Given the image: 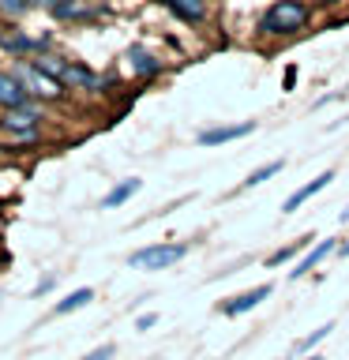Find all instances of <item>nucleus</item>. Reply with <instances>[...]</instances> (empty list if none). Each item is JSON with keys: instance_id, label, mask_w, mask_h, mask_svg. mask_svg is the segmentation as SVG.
<instances>
[{"instance_id": "nucleus-21", "label": "nucleus", "mask_w": 349, "mask_h": 360, "mask_svg": "<svg viewBox=\"0 0 349 360\" xmlns=\"http://www.w3.org/2000/svg\"><path fill=\"white\" fill-rule=\"evenodd\" d=\"M42 4H49V8H61V0H42Z\"/></svg>"}, {"instance_id": "nucleus-9", "label": "nucleus", "mask_w": 349, "mask_h": 360, "mask_svg": "<svg viewBox=\"0 0 349 360\" xmlns=\"http://www.w3.org/2000/svg\"><path fill=\"white\" fill-rule=\"evenodd\" d=\"M139 188H143V180H135V176H132V180H124V184H117L106 199H101V207H120V202H128Z\"/></svg>"}, {"instance_id": "nucleus-13", "label": "nucleus", "mask_w": 349, "mask_h": 360, "mask_svg": "<svg viewBox=\"0 0 349 360\" xmlns=\"http://www.w3.org/2000/svg\"><path fill=\"white\" fill-rule=\"evenodd\" d=\"M90 300H94V292H90V289H75L72 297H68V300H61L53 311H56V315H64V311H75V308H83V304H90Z\"/></svg>"}, {"instance_id": "nucleus-23", "label": "nucleus", "mask_w": 349, "mask_h": 360, "mask_svg": "<svg viewBox=\"0 0 349 360\" xmlns=\"http://www.w3.org/2000/svg\"><path fill=\"white\" fill-rule=\"evenodd\" d=\"M342 255H349V244H342Z\"/></svg>"}, {"instance_id": "nucleus-19", "label": "nucleus", "mask_w": 349, "mask_h": 360, "mask_svg": "<svg viewBox=\"0 0 349 360\" xmlns=\"http://www.w3.org/2000/svg\"><path fill=\"white\" fill-rule=\"evenodd\" d=\"M113 356V345H101V349H94V353H87L83 360H109Z\"/></svg>"}, {"instance_id": "nucleus-3", "label": "nucleus", "mask_w": 349, "mask_h": 360, "mask_svg": "<svg viewBox=\"0 0 349 360\" xmlns=\"http://www.w3.org/2000/svg\"><path fill=\"white\" fill-rule=\"evenodd\" d=\"M15 79H19V86H30L34 94H42V98H56V94H61L56 79L42 75V68H15Z\"/></svg>"}, {"instance_id": "nucleus-12", "label": "nucleus", "mask_w": 349, "mask_h": 360, "mask_svg": "<svg viewBox=\"0 0 349 360\" xmlns=\"http://www.w3.org/2000/svg\"><path fill=\"white\" fill-rule=\"evenodd\" d=\"M4 124H8V128H19V131H30L34 124H38V112H34V109H19V105H15V109L8 112V120H4Z\"/></svg>"}, {"instance_id": "nucleus-5", "label": "nucleus", "mask_w": 349, "mask_h": 360, "mask_svg": "<svg viewBox=\"0 0 349 360\" xmlns=\"http://www.w3.org/2000/svg\"><path fill=\"white\" fill-rule=\"evenodd\" d=\"M331 180H334V173H331V169H326V173H319L315 180H308V184H304V188H297V191H293V195L286 199V207H281V210H286V214H293V210L300 207V202H308V199L315 195V191H323L326 184H331Z\"/></svg>"}, {"instance_id": "nucleus-7", "label": "nucleus", "mask_w": 349, "mask_h": 360, "mask_svg": "<svg viewBox=\"0 0 349 360\" xmlns=\"http://www.w3.org/2000/svg\"><path fill=\"white\" fill-rule=\"evenodd\" d=\"M331 252H334V240H319V244H315V248H312L308 255L300 259L297 266L289 270V278H300V274H308V270H312V266H319V263H323V259L331 255Z\"/></svg>"}, {"instance_id": "nucleus-2", "label": "nucleus", "mask_w": 349, "mask_h": 360, "mask_svg": "<svg viewBox=\"0 0 349 360\" xmlns=\"http://www.w3.org/2000/svg\"><path fill=\"white\" fill-rule=\"evenodd\" d=\"M188 248L184 244H154V248H143V252H135L128 263L135 270H165V266H173L184 259Z\"/></svg>"}, {"instance_id": "nucleus-8", "label": "nucleus", "mask_w": 349, "mask_h": 360, "mask_svg": "<svg viewBox=\"0 0 349 360\" xmlns=\"http://www.w3.org/2000/svg\"><path fill=\"white\" fill-rule=\"evenodd\" d=\"M0 105H8V109L23 105V86H19V79L8 75V72H0Z\"/></svg>"}, {"instance_id": "nucleus-22", "label": "nucleus", "mask_w": 349, "mask_h": 360, "mask_svg": "<svg viewBox=\"0 0 349 360\" xmlns=\"http://www.w3.org/2000/svg\"><path fill=\"white\" fill-rule=\"evenodd\" d=\"M342 221H349V207H345V210H342Z\"/></svg>"}, {"instance_id": "nucleus-16", "label": "nucleus", "mask_w": 349, "mask_h": 360, "mask_svg": "<svg viewBox=\"0 0 349 360\" xmlns=\"http://www.w3.org/2000/svg\"><path fill=\"white\" fill-rule=\"evenodd\" d=\"M128 60H135V68H139V72H146V75H154V72H158L154 56H146L143 49H132V53H128Z\"/></svg>"}, {"instance_id": "nucleus-6", "label": "nucleus", "mask_w": 349, "mask_h": 360, "mask_svg": "<svg viewBox=\"0 0 349 360\" xmlns=\"http://www.w3.org/2000/svg\"><path fill=\"white\" fill-rule=\"evenodd\" d=\"M270 297V285H255V289H248V292H241V297H233L229 304H222V311L225 315H241V311H252L259 300H267Z\"/></svg>"}, {"instance_id": "nucleus-4", "label": "nucleus", "mask_w": 349, "mask_h": 360, "mask_svg": "<svg viewBox=\"0 0 349 360\" xmlns=\"http://www.w3.org/2000/svg\"><path fill=\"white\" fill-rule=\"evenodd\" d=\"M252 131H255V124H252V120H244V124H229V128H210V131H203V135H199V143H203V146H218V143L244 139V135H252Z\"/></svg>"}, {"instance_id": "nucleus-20", "label": "nucleus", "mask_w": 349, "mask_h": 360, "mask_svg": "<svg viewBox=\"0 0 349 360\" xmlns=\"http://www.w3.org/2000/svg\"><path fill=\"white\" fill-rule=\"evenodd\" d=\"M135 326H139V330H151V326H154V315H139V323H135Z\"/></svg>"}, {"instance_id": "nucleus-1", "label": "nucleus", "mask_w": 349, "mask_h": 360, "mask_svg": "<svg viewBox=\"0 0 349 360\" xmlns=\"http://www.w3.org/2000/svg\"><path fill=\"white\" fill-rule=\"evenodd\" d=\"M308 22V8L300 0H278L274 8H267L263 15V30L267 34H293Z\"/></svg>"}, {"instance_id": "nucleus-14", "label": "nucleus", "mask_w": 349, "mask_h": 360, "mask_svg": "<svg viewBox=\"0 0 349 360\" xmlns=\"http://www.w3.org/2000/svg\"><path fill=\"white\" fill-rule=\"evenodd\" d=\"M56 75L68 79V83H75V86H94V83H98V79L90 75V72H83V68H61Z\"/></svg>"}, {"instance_id": "nucleus-15", "label": "nucleus", "mask_w": 349, "mask_h": 360, "mask_svg": "<svg viewBox=\"0 0 349 360\" xmlns=\"http://www.w3.org/2000/svg\"><path fill=\"white\" fill-rule=\"evenodd\" d=\"M274 173H281V162H270V165H263V169H255V173L244 180V188H255V184H263V180H270Z\"/></svg>"}, {"instance_id": "nucleus-18", "label": "nucleus", "mask_w": 349, "mask_h": 360, "mask_svg": "<svg viewBox=\"0 0 349 360\" xmlns=\"http://www.w3.org/2000/svg\"><path fill=\"white\" fill-rule=\"evenodd\" d=\"M27 8H30V0H0V11H4V15H23Z\"/></svg>"}, {"instance_id": "nucleus-17", "label": "nucleus", "mask_w": 349, "mask_h": 360, "mask_svg": "<svg viewBox=\"0 0 349 360\" xmlns=\"http://www.w3.org/2000/svg\"><path fill=\"white\" fill-rule=\"evenodd\" d=\"M331 330H334V323H323V326H315V330H312L308 338H304V342H297V349H300V353H304V349H312L315 342H323V338L331 334Z\"/></svg>"}, {"instance_id": "nucleus-10", "label": "nucleus", "mask_w": 349, "mask_h": 360, "mask_svg": "<svg viewBox=\"0 0 349 360\" xmlns=\"http://www.w3.org/2000/svg\"><path fill=\"white\" fill-rule=\"evenodd\" d=\"M169 8H173L180 19H188V22L203 19V11H207V4H203V0H169Z\"/></svg>"}, {"instance_id": "nucleus-11", "label": "nucleus", "mask_w": 349, "mask_h": 360, "mask_svg": "<svg viewBox=\"0 0 349 360\" xmlns=\"http://www.w3.org/2000/svg\"><path fill=\"white\" fill-rule=\"evenodd\" d=\"M308 244H312V236H300V240H293V244H286V248H278V252L267 259V266H281V263H286V259L300 255V252H304V248H308Z\"/></svg>"}, {"instance_id": "nucleus-24", "label": "nucleus", "mask_w": 349, "mask_h": 360, "mask_svg": "<svg viewBox=\"0 0 349 360\" xmlns=\"http://www.w3.org/2000/svg\"><path fill=\"white\" fill-rule=\"evenodd\" d=\"M304 360H323V356H304Z\"/></svg>"}]
</instances>
